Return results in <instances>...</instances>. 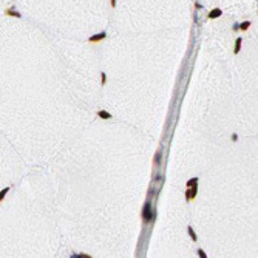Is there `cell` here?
Listing matches in <instances>:
<instances>
[{
	"label": "cell",
	"mask_w": 258,
	"mask_h": 258,
	"mask_svg": "<svg viewBox=\"0 0 258 258\" xmlns=\"http://www.w3.org/2000/svg\"><path fill=\"white\" fill-rule=\"evenodd\" d=\"M155 217H156V212L153 210V206L147 201L144 204V209H142V221L144 223H152V221H155Z\"/></svg>",
	"instance_id": "1"
},
{
	"label": "cell",
	"mask_w": 258,
	"mask_h": 258,
	"mask_svg": "<svg viewBox=\"0 0 258 258\" xmlns=\"http://www.w3.org/2000/svg\"><path fill=\"white\" fill-rule=\"evenodd\" d=\"M196 192H198V184H193L192 187H187V192H185V202H190L192 198H196Z\"/></svg>",
	"instance_id": "2"
},
{
	"label": "cell",
	"mask_w": 258,
	"mask_h": 258,
	"mask_svg": "<svg viewBox=\"0 0 258 258\" xmlns=\"http://www.w3.org/2000/svg\"><path fill=\"white\" fill-rule=\"evenodd\" d=\"M105 37H107V33L93 34V36H90V37H88V42H91V43H95V42H101V40H104Z\"/></svg>",
	"instance_id": "3"
},
{
	"label": "cell",
	"mask_w": 258,
	"mask_h": 258,
	"mask_svg": "<svg viewBox=\"0 0 258 258\" xmlns=\"http://www.w3.org/2000/svg\"><path fill=\"white\" fill-rule=\"evenodd\" d=\"M221 14H223V11H221L220 8H213L212 11L207 14V19H209V20H213V19H218Z\"/></svg>",
	"instance_id": "4"
},
{
	"label": "cell",
	"mask_w": 258,
	"mask_h": 258,
	"mask_svg": "<svg viewBox=\"0 0 258 258\" xmlns=\"http://www.w3.org/2000/svg\"><path fill=\"white\" fill-rule=\"evenodd\" d=\"M5 14H6V16H11V17H17V19H22V14H20L19 11H16L14 8H8V9L5 11Z\"/></svg>",
	"instance_id": "5"
},
{
	"label": "cell",
	"mask_w": 258,
	"mask_h": 258,
	"mask_svg": "<svg viewBox=\"0 0 258 258\" xmlns=\"http://www.w3.org/2000/svg\"><path fill=\"white\" fill-rule=\"evenodd\" d=\"M98 118H101V119H111V114L108 111H105V110H101V111H98Z\"/></svg>",
	"instance_id": "6"
},
{
	"label": "cell",
	"mask_w": 258,
	"mask_h": 258,
	"mask_svg": "<svg viewBox=\"0 0 258 258\" xmlns=\"http://www.w3.org/2000/svg\"><path fill=\"white\" fill-rule=\"evenodd\" d=\"M241 43H243V39L238 37V39L235 40V50H233V53H235V54L240 53V50H241Z\"/></svg>",
	"instance_id": "7"
},
{
	"label": "cell",
	"mask_w": 258,
	"mask_h": 258,
	"mask_svg": "<svg viewBox=\"0 0 258 258\" xmlns=\"http://www.w3.org/2000/svg\"><path fill=\"white\" fill-rule=\"evenodd\" d=\"M187 230H189V235H190V238L193 240V243H196V241H198V237H196V233H195L193 227H192V226H189V227H187Z\"/></svg>",
	"instance_id": "8"
},
{
	"label": "cell",
	"mask_w": 258,
	"mask_h": 258,
	"mask_svg": "<svg viewBox=\"0 0 258 258\" xmlns=\"http://www.w3.org/2000/svg\"><path fill=\"white\" fill-rule=\"evenodd\" d=\"M249 27H250V22H249V20H246V22H243V23H240V25H238V30H241V31H246Z\"/></svg>",
	"instance_id": "9"
},
{
	"label": "cell",
	"mask_w": 258,
	"mask_h": 258,
	"mask_svg": "<svg viewBox=\"0 0 258 258\" xmlns=\"http://www.w3.org/2000/svg\"><path fill=\"white\" fill-rule=\"evenodd\" d=\"M8 192H9V187H5V189L0 190V202L3 201V198L6 196V193H8Z\"/></svg>",
	"instance_id": "10"
},
{
	"label": "cell",
	"mask_w": 258,
	"mask_h": 258,
	"mask_svg": "<svg viewBox=\"0 0 258 258\" xmlns=\"http://www.w3.org/2000/svg\"><path fill=\"white\" fill-rule=\"evenodd\" d=\"M193 184H198V178H192V179L187 181V187H192Z\"/></svg>",
	"instance_id": "11"
},
{
	"label": "cell",
	"mask_w": 258,
	"mask_h": 258,
	"mask_svg": "<svg viewBox=\"0 0 258 258\" xmlns=\"http://www.w3.org/2000/svg\"><path fill=\"white\" fill-rule=\"evenodd\" d=\"M105 84H107V76H105V73L102 71V73H101V85L104 87Z\"/></svg>",
	"instance_id": "12"
},
{
	"label": "cell",
	"mask_w": 258,
	"mask_h": 258,
	"mask_svg": "<svg viewBox=\"0 0 258 258\" xmlns=\"http://www.w3.org/2000/svg\"><path fill=\"white\" fill-rule=\"evenodd\" d=\"M198 255H199L201 258H207V255H206V252H204L202 249H198Z\"/></svg>",
	"instance_id": "13"
},
{
	"label": "cell",
	"mask_w": 258,
	"mask_h": 258,
	"mask_svg": "<svg viewBox=\"0 0 258 258\" xmlns=\"http://www.w3.org/2000/svg\"><path fill=\"white\" fill-rule=\"evenodd\" d=\"M159 161H161V152H158V153L155 155V162H158V164H159Z\"/></svg>",
	"instance_id": "14"
},
{
	"label": "cell",
	"mask_w": 258,
	"mask_h": 258,
	"mask_svg": "<svg viewBox=\"0 0 258 258\" xmlns=\"http://www.w3.org/2000/svg\"><path fill=\"white\" fill-rule=\"evenodd\" d=\"M111 6H113V8L116 6V0H111Z\"/></svg>",
	"instance_id": "15"
}]
</instances>
